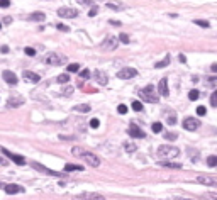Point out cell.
Instances as JSON below:
<instances>
[{
  "label": "cell",
  "mask_w": 217,
  "mask_h": 200,
  "mask_svg": "<svg viewBox=\"0 0 217 200\" xmlns=\"http://www.w3.org/2000/svg\"><path fill=\"white\" fill-rule=\"evenodd\" d=\"M71 154H73V156H77V158L85 160L87 163L90 164V166H93V168L100 166L99 156H95L93 153H90V151H87V149H83V148H73V149H71Z\"/></svg>",
  "instance_id": "6da1fadb"
},
{
  "label": "cell",
  "mask_w": 217,
  "mask_h": 200,
  "mask_svg": "<svg viewBox=\"0 0 217 200\" xmlns=\"http://www.w3.org/2000/svg\"><path fill=\"white\" fill-rule=\"evenodd\" d=\"M178 154H180V149L175 148V146H159L158 148V156L159 158H166V160H170V158H177Z\"/></svg>",
  "instance_id": "7a4b0ae2"
},
{
  "label": "cell",
  "mask_w": 217,
  "mask_h": 200,
  "mask_svg": "<svg viewBox=\"0 0 217 200\" xmlns=\"http://www.w3.org/2000/svg\"><path fill=\"white\" fill-rule=\"evenodd\" d=\"M139 95H141V98H143L144 102H149V104H156V102L159 100L158 95H156V90H155V87H153V85H148L146 88H143Z\"/></svg>",
  "instance_id": "3957f363"
},
{
  "label": "cell",
  "mask_w": 217,
  "mask_h": 200,
  "mask_svg": "<svg viewBox=\"0 0 217 200\" xmlns=\"http://www.w3.org/2000/svg\"><path fill=\"white\" fill-rule=\"evenodd\" d=\"M44 61L51 66H59V65H63V63H66V56L59 55V53H48Z\"/></svg>",
  "instance_id": "277c9868"
},
{
  "label": "cell",
  "mask_w": 217,
  "mask_h": 200,
  "mask_svg": "<svg viewBox=\"0 0 217 200\" xmlns=\"http://www.w3.org/2000/svg\"><path fill=\"white\" fill-rule=\"evenodd\" d=\"M73 200H105V197L95 192H83L80 195H75Z\"/></svg>",
  "instance_id": "5b68a950"
},
{
  "label": "cell",
  "mask_w": 217,
  "mask_h": 200,
  "mask_svg": "<svg viewBox=\"0 0 217 200\" xmlns=\"http://www.w3.org/2000/svg\"><path fill=\"white\" fill-rule=\"evenodd\" d=\"M197 183H202V185H207V187H217V176L200 175V176H197Z\"/></svg>",
  "instance_id": "8992f818"
},
{
  "label": "cell",
  "mask_w": 217,
  "mask_h": 200,
  "mask_svg": "<svg viewBox=\"0 0 217 200\" xmlns=\"http://www.w3.org/2000/svg\"><path fill=\"white\" fill-rule=\"evenodd\" d=\"M137 75V71L134 68H122L121 71L117 73V78H121V80H129V78H134Z\"/></svg>",
  "instance_id": "52a82bcc"
},
{
  "label": "cell",
  "mask_w": 217,
  "mask_h": 200,
  "mask_svg": "<svg viewBox=\"0 0 217 200\" xmlns=\"http://www.w3.org/2000/svg\"><path fill=\"white\" fill-rule=\"evenodd\" d=\"M31 166L34 168V170H37V171H41V173H46V175H51V176H61V173H58V171H53V170H49V168H46V166H43L41 163H36V161H32L31 163Z\"/></svg>",
  "instance_id": "ba28073f"
},
{
  "label": "cell",
  "mask_w": 217,
  "mask_h": 200,
  "mask_svg": "<svg viewBox=\"0 0 217 200\" xmlns=\"http://www.w3.org/2000/svg\"><path fill=\"white\" fill-rule=\"evenodd\" d=\"M199 126H200V122L195 117H187L183 120V129H187V131H197Z\"/></svg>",
  "instance_id": "9c48e42d"
},
{
  "label": "cell",
  "mask_w": 217,
  "mask_h": 200,
  "mask_svg": "<svg viewBox=\"0 0 217 200\" xmlns=\"http://www.w3.org/2000/svg\"><path fill=\"white\" fill-rule=\"evenodd\" d=\"M58 15L63 19H75L78 15V12L75 10V9H68V7H63L58 10Z\"/></svg>",
  "instance_id": "30bf717a"
},
{
  "label": "cell",
  "mask_w": 217,
  "mask_h": 200,
  "mask_svg": "<svg viewBox=\"0 0 217 200\" xmlns=\"http://www.w3.org/2000/svg\"><path fill=\"white\" fill-rule=\"evenodd\" d=\"M129 134L133 136V138H136V139H143L144 136H146L143 129H139L136 124H131V126H129Z\"/></svg>",
  "instance_id": "8fae6325"
},
{
  "label": "cell",
  "mask_w": 217,
  "mask_h": 200,
  "mask_svg": "<svg viewBox=\"0 0 217 200\" xmlns=\"http://www.w3.org/2000/svg\"><path fill=\"white\" fill-rule=\"evenodd\" d=\"M2 153H4L5 156L9 158V160H12V161H14V163H17V164H24V163H26V160H24L22 156H19V154H14V153H10V151H7V149H5V148L2 149Z\"/></svg>",
  "instance_id": "7c38bea8"
},
{
  "label": "cell",
  "mask_w": 217,
  "mask_h": 200,
  "mask_svg": "<svg viewBox=\"0 0 217 200\" xmlns=\"http://www.w3.org/2000/svg\"><path fill=\"white\" fill-rule=\"evenodd\" d=\"M4 190L9 193V195H15V193H22L24 188L21 185H15V183H9V185L4 187Z\"/></svg>",
  "instance_id": "4fadbf2b"
},
{
  "label": "cell",
  "mask_w": 217,
  "mask_h": 200,
  "mask_svg": "<svg viewBox=\"0 0 217 200\" xmlns=\"http://www.w3.org/2000/svg\"><path fill=\"white\" fill-rule=\"evenodd\" d=\"M2 77H4V80L7 81L9 85H15V83H17V75L12 73V71H9V70H5V71L2 73Z\"/></svg>",
  "instance_id": "5bb4252c"
},
{
  "label": "cell",
  "mask_w": 217,
  "mask_h": 200,
  "mask_svg": "<svg viewBox=\"0 0 217 200\" xmlns=\"http://www.w3.org/2000/svg\"><path fill=\"white\" fill-rule=\"evenodd\" d=\"M117 47V39L115 37H107L102 43V49H115Z\"/></svg>",
  "instance_id": "9a60e30c"
},
{
  "label": "cell",
  "mask_w": 217,
  "mask_h": 200,
  "mask_svg": "<svg viewBox=\"0 0 217 200\" xmlns=\"http://www.w3.org/2000/svg\"><path fill=\"white\" fill-rule=\"evenodd\" d=\"M24 102H26V100H24V97L17 95V97L9 98V100H7V105H9V107H19V105H22Z\"/></svg>",
  "instance_id": "2e32d148"
},
{
  "label": "cell",
  "mask_w": 217,
  "mask_h": 200,
  "mask_svg": "<svg viewBox=\"0 0 217 200\" xmlns=\"http://www.w3.org/2000/svg\"><path fill=\"white\" fill-rule=\"evenodd\" d=\"M158 92L163 95V97H166V95L170 93V92H168V81H166V78H161V80H159V83H158Z\"/></svg>",
  "instance_id": "e0dca14e"
},
{
  "label": "cell",
  "mask_w": 217,
  "mask_h": 200,
  "mask_svg": "<svg viewBox=\"0 0 217 200\" xmlns=\"http://www.w3.org/2000/svg\"><path fill=\"white\" fill-rule=\"evenodd\" d=\"M24 78H26L27 81H32V83H37V81L41 80L39 75H37V73H32V71H24Z\"/></svg>",
  "instance_id": "ac0fdd59"
},
{
  "label": "cell",
  "mask_w": 217,
  "mask_h": 200,
  "mask_svg": "<svg viewBox=\"0 0 217 200\" xmlns=\"http://www.w3.org/2000/svg\"><path fill=\"white\" fill-rule=\"evenodd\" d=\"M95 78H97V81H99L100 85H107V81H109V80H107V75L103 71H100V70H97V71H95Z\"/></svg>",
  "instance_id": "d6986e66"
},
{
  "label": "cell",
  "mask_w": 217,
  "mask_h": 200,
  "mask_svg": "<svg viewBox=\"0 0 217 200\" xmlns=\"http://www.w3.org/2000/svg\"><path fill=\"white\" fill-rule=\"evenodd\" d=\"M81 170H83L81 164H71V163L65 164V171H81Z\"/></svg>",
  "instance_id": "ffe728a7"
},
{
  "label": "cell",
  "mask_w": 217,
  "mask_h": 200,
  "mask_svg": "<svg viewBox=\"0 0 217 200\" xmlns=\"http://www.w3.org/2000/svg\"><path fill=\"white\" fill-rule=\"evenodd\" d=\"M159 164L165 168H177V170H180L181 164L180 163H171V161H159Z\"/></svg>",
  "instance_id": "44dd1931"
},
{
  "label": "cell",
  "mask_w": 217,
  "mask_h": 200,
  "mask_svg": "<svg viewBox=\"0 0 217 200\" xmlns=\"http://www.w3.org/2000/svg\"><path fill=\"white\" fill-rule=\"evenodd\" d=\"M170 59H171V58H170V55H166V56H165V59L158 61L155 66H156V68H165V66H168V65H170Z\"/></svg>",
  "instance_id": "7402d4cb"
},
{
  "label": "cell",
  "mask_w": 217,
  "mask_h": 200,
  "mask_svg": "<svg viewBox=\"0 0 217 200\" xmlns=\"http://www.w3.org/2000/svg\"><path fill=\"white\" fill-rule=\"evenodd\" d=\"M90 109H92V107H90L88 104H80V105L75 107V110H78V112H90Z\"/></svg>",
  "instance_id": "603a6c76"
},
{
  "label": "cell",
  "mask_w": 217,
  "mask_h": 200,
  "mask_svg": "<svg viewBox=\"0 0 217 200\" xmlns=\"http://www.w3.org/2000/svg\"><path fill=\"white\" fill-rule=\"evenodd\" d=\"M29 19H32V21H44L46 15L43 14V12H34V14H31Z\"/></svg>",
  "instance_id": "cb8c5ba5"
},
{
  "label": "cell",
  "mask_w": 217,
  "mask_h": 200,
  "mask_svg": "<svg viewBox=\"0 0 217 200\" xmlns=\"http://www.w3.org/2000/svg\"><path fill=\"white\" fill-rule=\"evenodd\" d=\"M66 70H68L70 73H78V71H80V65H77V63H71V65L66 66Z\"/></svg>",
  "instance_id": "d4e9b609"
},
{
  "label": "cell",
  "mask_w": 217,
  "mask_h": 200,
  "mask_svg": "<svg viewBox=\"0 0 217 200\" xmlns=\"http://www.w3.org/2000/svg\"><path fill=\"white\" fill-rule=\"evenodd\" d=\"M124 148H125V151H127V153H134L137 146H136V144H133V142H125Z\"/></svg>",
  "instance_id": "484cf974"
},
{
  "label": "cell",
  "mask_w": 217,
  "mask_h": 200,
  "mask_svg": "<svg viewBox=\"0 0 217 200\" xmlns=\"http://www.w3.org/2000/svg\"><path fill=\"white\" fill-rule=\"evenodd\" d=\"M204 198H207V200H217V192H205V193H204Z\"/></svg>",
  "instance_id": "4316f807"
},
{
  "label": "cell",
  "mask_w": 217,
  "mask_h": 200,
  "mask_svg": "<svg viewBox=\"0 0 217 200\" xmlns=\"http://www.w3.org/2000/svg\"><path fill=\"white\" fill-rule=\"evenodd\" d=\"M199 97H200L199 90H190V93H188V98H190V100H197Z\"/></svg>",
  "instance_id": "83f0119b"
},
{
  "label": "cell",
  "mask_w": 217,
  "mask_h": 200,
  "mask_svg": "<svg viewBox=\"0 0 217 200\" xmlns=\"http://www.w3.org/2000/svg\"><path fill=\"white\" fill-rule=\"evenodd\" d=\"M107 7H110V9H122L124 7V4H117V2H107Z\"/></svg>",
  "instance_id": "f1b7e54d"
},
{
  "label": "cell",
  "mask_w": 217,
  "mask_h": 200,
  "mask_svg": "<svg viewBox=\"0 0 217 200\" xmlns=\"http://www.w3.org/2000/svg\"><path fill=\"white\" fill-rule=\"evenodd\" d=\"M207 164L209 166H217V156H209L207 158Z\"/></svg>",
  "instance_id": "f546056e"
},
{
  "label": "cell",
  "mask_w": 217,
  "mask_h": 200,
  "mask_svg": "<svg viewBox=\"0 0 217 200\" xmlns=\"http://www.w3.org/2000/svg\"><path fill=\"white\" fill-rule=\"evenodd\" d=\"M210 105L212 107H217V90L210 95Z\"/></svg>",
  "instance_id": "4dcf8cb0"
},
{
  "label": "cell",
  "mask_w": 217,
  "mask_h": 200,
  "mask_svg": "<svg viewBox=\"0 0 217 200\" xmlns=\"http://www.w3.org/2000/svg\"><path fill=\"white\" fill-rule=\"evenodd\" d=\"M133 109L136 110V112H141V110H143V104L137 102V100H134V102H133Z\"/></svg>",
  "instance_id": "1f68e13d"
},
{
  "label": "cell",
  "mask_w": 217,
  "mask_h": 200,
  "mask_svg": "<svg viewBox=\"0 0 217 200\" xmlns=\"http://www.w3.org/2000/svg\"><path fill=\"white\" fill-rule=\"evenodd\" d=\"M151 129H153V132H161V129H163V126L159 122H155L153 126H151Z\"/></svg>",
  "instance_id": "d6a6232c"
},
{
  "label": "cell",
  "mask_w": 217,
  "mask_h": 200,
  "mask_svg": "<svg viewBox=\"0 0 217 200\" xmlns=\"http://www.w3.org/2000/svg\"><path fill=\"white\" fill-rule=\"evenodd\" d=\"M117 112L121 114V115H124V114L127 112V105H124V104H121V105L117 107Z\"/></svg>",
  "instance_id": "836d02e7"
},
{
  "label": "cell",
  "mask_w": 217,
  "mask_h": 200,
  "mask_svg": "<svg viewBox=\"0 0 217 200\" xmlns=\"http://www.w3.org/2000/svg\"><path fill=\"white\" fill-rule=\"evenodd\" d=\"M195 24H197V26H200V27H204V29H207V27L210 26L207 21H195Z\"/></svg>",
  "instance_id": "e575fe53"
},
{
  "label": "cell",
  "mask_w": 217,
  "mask_h": 200,
  "mask_svg": "<svg viewBox=\"0 0 217 200\" xmlns=\"http://www.w3.org/2000/svg\"><path fill=\"white\" fill-rule=\"evenodd\" d=\"M99 126H100L99 119H90V127H92V129H97Z\"/></svg>",
  "instance_id": "d590c367"
},
{
  "label": "cell",
  "mask_w": 217,
  "mask_h": 200,
  "mask_svg": "<svg viewBox=\"0 0 217 200\" xmlns=\"http://www.w3.org/2000/svg\"><path fill=\"white\" fill-rule=\"evenodd\" d=\"M178 136L175 134V132H168V134H165V139H168V141H175Z\"/></svg>",
  "instance_id": "8d00e7d4"
},
{
  "label": "cell",
  "mask_w": 217,
  "mask_h": 200,
  "mask_svg": "<svg viewBox=\"0 0 217 200\" xmlns=\"http://www.w3.org/2000/svg\"><path fill=\"white\" fill-rule=\"evenodd\" d=\"M56 80H58L59 83H66V81L70 80V78H68V75H59V77L56 78Z\"/></svg>",
  "instance_id": "74e56055"
},
{
  "label": "cell",
  "mask_w": 217,
  "mask_h": 200,
  "mask_svg": "<svg viewBox=\"0 0 217 200\" xmlns=\"http://www.w3.org/2000/svg\"><path fill=\"white\" fill-rule=\"evenodd\" d=\"M24 53H26L27 56H36V49H32V47H26Z\"/></svg>",
  "instance_id": "f35d334b"
},
{
  "label": "cell",
  "mask_w": 217,
  "mask_h": 200,
  "mask_svg": "<svg viewBox=\"0 0 217 200\" xmlns=\"http://www.w3.org/2000/svg\"><path fill=\"white\" fill-rule=\"evenodd\" d=\"M197 114H199L200 117L205 115V114H207V109H205V107H197Z\"/></svg>",
  "instance_id": "ab89813d"
},
{
  "label": "cell",
  "mask_w": 217,
  "mask_h": 200,
  "mask_svg": "<svg viewBox=\"0 0 217 200\" xmlns=\"http://www.w3.org/2000/svg\"><path fill=\"white\" fill-rule=\"evenodd\" d=\"M119 39H121V43H124V44L129 43V36H127V34H121V36H119Z\"/></svg>",
  "instance_id": "60d3db41"
},
{
  "label": "cell",
  "mask_w": 217,
  "mask_h": 200,
  "mask_svg": "<svg viewBox=\"0 0 217 200\" xmlns=\"http://www.w3.org/2000/svg\"><path fill=\"white\" fill-rule=\"evenodd\" d=\"M56 27H58L59 31H63V32H68V31H70V27H68V26H63V24H58Z\"/></svg>",
  "instance_id": "b9f144b4"
},
{
  "label": "cell",
  "mask_w": 217,
  "mask_h": 200,
  "mask_svg": "<svg viewBox=\"0 0 217 200\" xmlns=\"http://www.w3.org/2000/svg\"><path fill=\"white\" fill-rule=\"evenodd\" d=\"M9 5H10V2H9V0H2V2H0V7H2V9H7Z\"/></svg>",
  "instance_id": "7bdbcfd3"
},
{
  "label": "cell",
  "mask_w": 217,
  "mask_h": 200,
  "mask_svg": "<svg viewBox=\"0 0 217 200\" xmlns=\"http://www.w3.org/2000/svg\"><path fill=\"white\" fill-rule=\"evenodd\" d=\"M80 77H81V78H88V77H90V73H88V70H83V71H81V73H80Z\"/></svg>",
  "instance_id": "ee69618b"
},
{
  "label": "cell",
  "mask_w": 217,
  "mask_h": 200,
  "mask_svg": "<svg viewBox=\"0 0 217 200\" xmlns=\"http://www.w3.org/2000/svg\"><path fill=\"white\" fill-rule=\"evenodd\" d=\"M97 12H99V10H97V7H93V9H90L88 15H90V17H95V15H97Z\"/></svg>",
  "instance_id": "f6af8a7d"
},
{
  "label": "cell",
  "mask_w": 217,
  "mask_h": 200,
  "mask_svg": "<svg viewBox=\"0 0 217 200\" xmlns=\"http://www.w3.org/2000/svg\"><path fill=\"white\" fill-rule=\"evenodd\" d=\"M175 122H177V120H175V115H171V117H170V119H168V124H171V126H173V124H175Z\"/></svg>",
  "instance_id": "bcb514c9"
},
{
  "label": "cell",
  "mask_w": 217,
  "mask_h": 200,
  "mask_svg": "<svg viewBox=\"0 0 217 200\" xmlns=\"http://www.w3.org/2000/svg\"><path fill=\"white\" fill-rule=\"evenodd\" d=\"M4 22H5V24H10V22H12V17H7V15H5V17H4Z\"/></svg>",
  "instance_id": "7dc6e473"
},
{
  "label": "cell",
  "mask_w": 217,
  "mask_h": 200,
  "mask_svg": "<svg viewBox=\"0 0 217 200\" xmlns=\"http://www.w3.org/2000/svg\"><path fill=\"white\" fill-rule=\"evenodd\" d=\"M210 70H212V71H214V73H217V63H214V65H212V66H210Z\"/></svg>",
  "instance_id": "c3c4849f"
},
{
  "label": "cell",
  "mask_w": 217,
  "mask_h": 200,
  "mask_svg": "<svg viewBox=\"0 0 217 200\" xmlns=\"http://www.w3.org/2000/svg\"><path fill=\"white\" fill-rule=\"evenodd\" d=\"M0 51H2V53H9V47L7 46H2V47H0Z\"/></svg>",
  "instance_id": "681fc988"
},
{
  "label": "cell",
  "mask_w": 217,
  "mask_h": 200,
  "mask_svg": "<svg viewBox=\"0 0 217 200\" xmlns=\"http://www.w3.org/2000/svg\"><path fill=\"white\" fill-rule=\"evenodd\" d=\"M178 59H180V61H181V63H185V61H187V58H185V56H183V55H180V56H178Z\"/></svg>",
  "instance_id": "f907efd6"
},
{
  "label": "cell",
  "mask_w": 217,
  "mask_h": 200,
  "mask_svg": "<svg viewBox=\"0 0 217 200\" xmlns=\"http://www.w3.org/2000/svg\"><path fill=\"white\" fill-rule=\"evenodd\" d=\"M170 200H190V198H170Z\"/></svg>",
  "instance_id": "816d5d0a"
},
{
  "label": "cell",
  "mask_w": 217,
  "mask_h": 200,
  "mask_svg": "<svg viewBox=\"0 0 217 200\" xmlns=\"http://www.w3.org/2000/svg\"><path fill=\"white\" fill-rule=\"evenodd\" d=\"M0 164H5V161H4V160H2V158H0Z\"/></svg>",
  "instance_id": "f5cc1de1"
},
{
  "label": "cell",
  "mask_w": 217,
  "mask_h": 200,
  "mask_svg": "<svg viewBox=\"0 0 217 200\" xmlns=\"http://www.w3.org/2000/svg\"><path fill=\"white\" fill-rule=\"evenodd\" d=\"M0 187H2V188H4V187H5V185H2V183H0Z\"/></svg>",
  "instance_id": "db71d44e"
},
{
  "label": "cell",
  "mask_w": 217,
  "mask_h": 200,
  "mask_svg": "<svg viewBox=\"0 0 217 200\" xmlns=\"http://www.w3.org/2000/svg\"><path fill=\"white\" fill-rule=\"evenodd\" d=\"M0 29H2V24H0Z\"/></svg>",
  "instance_id": "11a10c76"
}]
</instances>
